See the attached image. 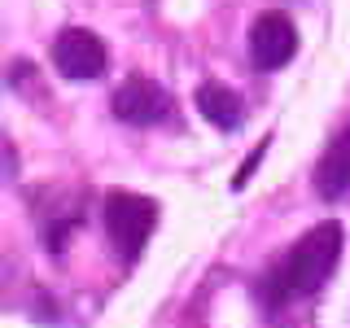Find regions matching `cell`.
I'll return each instance as SVG.
<instances>
[{
    "instance_id": "5b68a950",
    "label": "cell",
    "mask_w": 350,
    "mask_h": 328,
    "mask_svg": "<svg viewBox=\"0 0 350 328\" xmlns=\"http://www.w3.org/2000/svg\"><path fill=\"white\" fill-rule=\"evenodd\" d=\"M109 105H114V114L131 127H149V123H158V118L171 114L167 87H158L153 79H145V74H131L127 83H118V92H114Z\"/></svg>"
},
{
    "instance_id": "277c9868",
    "label": "cell",
    "mask_w": 350,
    "mask_h": 328,
    "mask_svg": "<svg viewBox=\"0 0 350 328\" xmlns=\"http://www.w3.org/2000/svg\"><path fill=\"white\" fill-rule=\"evenodd\" d=\"M293 53H298V27L280 9L258 14L254 27H250V57H254L258 70H280V66L293 62Z\"/></svg>"
},
{
    "instance_id": "52a82bcc",
    "label": "cell",
    "mask_w": 350,
    "mask_h": 328,
    "mask_svg": "<svg viewBox=\"0 0 350 328\" xmlns=\"http://www.w3.org/2000/svg\"><path fill=\"white\" fill-rule=\"evenodd\" d=\"M197 109H202V118L211 127H219V131L241 127V96L232 87H224V83H202L197 87Z\"/></svg>"
},
{
    "instance_id": "ba28073f",
    "label": "cell",
    "mask_w": 350,
    "mask_h": 328,
    "mask_svg": "<svg viewBox=\"0 0 350 328\" xmlns=\"http://www.w3.org/2000/svg\"><path fill=\"white\" fill-rule=\"evenodd\" d=\"M267 145H271V140H267V136H262V140H258V145H254V153H250V158H245V162H241V171L232 175V189H245V184H250V180H254V171H258V162H262V153H267Z\"/></svg>"
},
{
    "instance_id": "6da1fadb",
    "label": "cell",
    "mask_w": 350,
    "mask_h": 328,
    "mask_svg": "<svg viewBox=\"0 0 350 328\" xmlns=\"http://www.w3.org/2000/svg\"><path fill=\"white\" fill-rule=\"evenodd\" d=\"M337 258H342V223L328 219V223H315L298 245L289 249L284 267L276 271V289L284 293H315L324 289L328 276L337 271Z\"/></svg>"
},
{
    "instance_id": "7a4b0ae2",
    "label": "cell",
    "mask_w": 350,
    "mask_h": 328,
    "mask_svg": "<svg viewBox=\"0 0 350 328\" xmlns=\"http://www.w3.org/2000/svg\"><path fill=\"white\" fill-rule=\"evenodd\" d=\"M101 219H105V236H109V245L118 249V258L136 262L145 254L153 228H158V202H153V197H140V193H109Z\"/></svg>"
},
{
    "instance_id": "3957f363",
    "label": "cell",
    "mask_w": 350,
    "mask_h": 328,
    "mask_svg": "<svg viewBox=\"0 0 350 328\" xmlns=\"http://www.w3.org/2000/svg\"><path fill=\"white\" fill-rule=\"evenodd\" d=\"M53 66L57 74L75 83H88V79H101L105 66H109V49L96 31L88 27H66L57 40H53Z\"/></svg>"
},
{
    "instance_id": "8992f818",
    "label": "cell",
    "mask_w": 350,
    "mask_h": 328,
    "mask_svg": "<svg viewBox=\"0 0 350 328\" xmlns=\"http://www.w3.org/2000/svg\"><path fill=\"white\" fill-rule=\"evenodd\" d=\"M315 189H320V197H328V202H337V197L350 189V127L320 158V167H315Z\"/></svg>"
}]
</instances>
